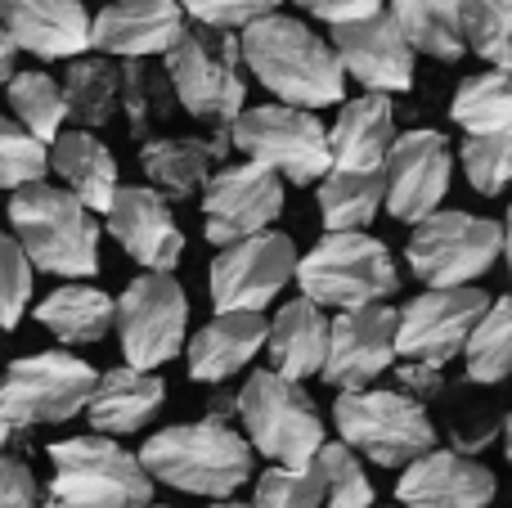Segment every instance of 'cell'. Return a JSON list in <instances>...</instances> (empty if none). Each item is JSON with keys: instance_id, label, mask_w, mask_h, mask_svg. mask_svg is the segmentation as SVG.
Wrapping results in <instances>:
<instances>
[{"instance_id": "cell-46", "label": "cell", "mask_w": 512, "mask_h": 508, "mask_svg": "<svg viewBox=\"0 0 512 508\" xmlns=\"http://www.w3.org/2000/svg\"><path fill=\"white\" fill-rule=\"evenodd\" d=\"M18 50H23V45H18L14 36L5 32V45H0V72H5V77H18V72H14V59H18Z\"/></svg>"}, {"instance_id": "cell-16", "label": "cell", "mask_w": 512, "mask_h": 508, "mask_svg": "<svg viewBox=\"0 0 512 508\" xmlns=\"http://www.w3.org/2000/svg\"><path fill=\"white\" fill-rule=\"evenodd\" d=\"M400 356V315L391 306H355L333 320V342H328V365L324 378L342 392L364 387Z\"/></svg>"}, {"instance_id": "cell-5", "label": "cell", "mask_w": 512, "mask_h": 508, "mask_svg": "<svg viewBox=\"0 0 512 508\" xmlns=\"http://www.w3.org/2000/svg\"><path fill=\"white\" fill-rule=\"evenodd\" d=\"M167 72L176 99L198 117V122L216 126L230 135L234 122L243 117V77H239V59H243V41H234L225 27H185L176 45L167 54Z\"/></svg>"}, {"instance_id": "cell-32", "label": "cell", "mask_w": 512, "mask_h": 508, "mask_svg": "<svg viewBox=\"0 0 512 508\" xmlns=\"http://www.w3.org/2000/svg\"><path fill=\"white\" fill-rule=\"evenodd\" d=\"M450 117L463 126L468 135H486V131H504L512 126V68H495L468 77L454 90Z\"/></svg>"}, {"instance_id": "cell-30", "label": "cell", "mask_w": 512, "mask_h": 508, "mask_svg": "<svg viewBox=\"0 0 512 508\" xmlns=\"http://www.w3.org/2000/svg\"><path fill=\"white\" fill-rule=\"evenodd\" d=\"M391 14L405 27L409 45L432 54V59L454 63L468 50V14H463V0H396Z\"/></svg>"}, {"instance_id": "cell-47", "label": "cell", "mask_w": 512, "mask_h": 508, "mask_svg": "<svg viewBox=\"0 0 512 508\" xmlns=\"http://www.w3.org/2000/svg\"><path fill=\"white\" fill-rule=\"evenodd\" d=\"M504 257H508V270H512V207H508V225H504Z\"/></svg>"}, {"instance_id": "cell-41", "label": "cell", "mask_w": 512, "mask_h": 508, "mask_svg": "<svg viewBox=\"0 0 512 508\" xmlns=\"http://www.w3.org/2000/svg\"><path fill=\"white\" fill-rule=\"evenodd\" d=\"M319 473H324L328 508H373V486L364 477L360 459L351 455V446H324L315 455Z\"/></svg>"}, {"instance_id": "cell-10", "label": "cell", "mask_w": 512, "mask_h": 508, "mask_svg": "<svg viewBox=\"0 0 512 508\" xmlns=\"http://www.w3.org/2000/svg\"><path fill=\"white\" fill-rule=\"evenodd\" d=\"M333 423L346 437V446L387 468L414 464L436 441V428L423 414V405L400 392H364V387H351V392L337 396Z\"/></svg>"}, {"instance_id": "cell-44", "label": "cell", "mask_w": 512, "mask_h": 508, "mask_svg": "<svg viewBox=\"0 0 512 508\" xmlns=\"http://www.w3.org/2000/svg\"><path fill=\"white\" fill-rule=\"evenodd\" d=\"M0 508H45L41 504V486L27 473V464L5 459L0 464Z\"/></svg>"}, {"instance_id": "cell-14", "label": "cell", "mask_w": 512, "mask_h": 508, "mask_svg": "<svg viewBox=\"0 0 512 508\" xmlns=\"http://www.w3.org/2000/svg\"><path fill=\"white\" fill-rule=\"evenodd\" d=\"M297 248L288 234L261 230L239 239L212 261V306L216 311H265L297 279Z\"/></svg>"}, {"instance_id": "cell-36", "label": "cell", "mask_w": 512, "mask_h": 508, "mask_svg": "<svg viewBox=\"0 0 512 508\" xmlns=\"http://www.w3.org/2000/svg\"><path fill=\"white\" fill-rule=\"evenodd\" d=\"M171 72H153L144 68V59H131L122 68V104H126V117H131V135L144 140L153 122H162L171 108Z\"/></svg>"}, {"instance_id": "cell-33", "label": "cell", "mask_w": 512, "mask_h": 508, "mask_svg": "<svg viewBox=\"0 0 512 508\" xmlns=\"http://www.w3.org/2000/svg\"><path fill=\"white\" fill-rule=\"evenodd\" d=\"M63 90H68L72 122L104 126L113 117L117 99H122V68H113L108 59H72Z\"/></svg>"}, {"instance_id": "cell-15", "label": "cell", "mask_w": 512, "mask_h": 508, "mask_svg": "<svg viewBox=\"0 0 512 508\" xmlns=\"http://www.w3.org/2000/svg\"><path fill=\"white\" fill-rule=\"evenodd\" d=\"M490 311V297L481 288H427L423 297L400 311V356L445 365L450 356L468 351L481 315Z\"/></svg>"}, {"instance_id": "cell-12", "label": "cell", "mask_w": 512, "mask_h": 508, "mask_svg": "<svg viewBox=\"0 0 512 508\" xmlns=\"http://www.w3.org/2000/svg\"><path fill=\"white\" fill-rule=\"evenodd\" d=\"M189 324L185 288L171 279V270H144L117 302V333L131 365L158 369L171 356H180Z\"/></svg>"}, {"instance_id": "cell-17", "label": "cell", "mask_w": 512, "mask_h": 508, "mask_svg": "<svg viewBox=\"0 0 512 508\" xmlns=\"http://www.w3.org/2000/svg\"><path fill=\"white\" fill-rule=\"evenodd\" d=\"M333 45L346 63V77H355L360 86L382 95H400L414 86V45L391 9L333 27Z\"/></svg>"}, {"instance_id": "cell-42", "label": "cell", "mask_w": 512, "mask_h": 508, "mask_svg": "<svg viewBox=\"0 0 512 508\" xmlns=\"http://www.w3.org/2000/svg\"><path fill=\"white\" fill-rule=\"evenodd\" d=\"M32 266L27 248L18 239L0 243V302H5V329H14L23 320L27 302H32Z\"/></svg>"}, {"instance_id": "cell-9", "label": "cell", "mask_w": 512, "mask_h": 508, "mask_svg": "<svg viewBox=\"0 0 512 508\" xmlns=\"http://www.w3.org/2000/svg\"><path fill=\"white\" fill-rule=\"evenodd\" d=\"M234 149L274 167L292 185H310L333 171V135L301 104H261L243 108L234 122Z\"/></svg>"}, {"instance_id": "cell-39", "label": "cell", "mask_w": 512, "mask_h": 508, "mask_svg": "<svg viewBox=\"0 0 512 508\" xmlns=\"http://www.w3.org/2000/svg\"><path fill=\"white\" fill-rule=\"evenodd\" d=\"M45 167H54V158L45 153V140L27 131L18 117H9L0 126V180L9 189H23V185L45 180Z\"/></svg>"}, {"instance_id": "cell-20", "label": "cell", "mask_w": 512, "mask_h": 508, "mask_svg": "<svg viewBox=\"0 0 512 508\" xmlns=\"http://www.w3.org/2000/svg\"><path fill=\"white\" fill-rule=\"evenodd\" d=\"M185 0H113L95 14V50L122 59L167 54L185 36Z\"/></svg>"}, {"instance_id": "cell-19", "label": "cell", "mask_w": 512, "mask_h": 508, "mask_svg": "<svg viewBox=\"0 0 512 508\" xmlns=\"http://www.w3.org/2000/svg\"><path fill=\"white\" fill-rule=\"evenodd\" d=\"M108 234L140 261L144 270H176L185 257V234L158 189L126 185L108 207Z\"/></svg>"}, {"instance_id": "cell-50", "label": "cell", "mask_w": 512, "mask_h": 508, "mask_svg": "<svg viewBox=\"0 0 512 508\" xmlns=\"http://www.w3.org/2000/svg\"><path fill=\"white\" fill-rule=\"evenodd\" d=\"M149 508H153V504H149Z\"/></svg>"}, {"instance_id": "cell-2", "label": "cell", "mask_w": 512, "mask_h": 508, "mask_svg": "<svg viewBox=\"0 0 512 508\" xmlns=\"http://www.w3.org/2000/svg\"><path fill=\"white\" fill-rule=\"evenodd\" d=\"M140 459L158 482L189 495H212V500L234 495L252 477V446L216 414L203 423L162 428L158 437L144 441Z\"/></svg>"}, {"instance_id": "cell-31", "label": "cell", "mask_w": 512, "mask_h": 508, "mask_svg": "<svg viewBox=\"0 0 512 508\" xmlns=\"http://www.w3.org/2000/svg\"><path fill=\"white\" fill-rule=\"evenodd\" d=\"M387 203V171L333 167L319 185V212L328 230H364Z\"/></svg>"}, {"instance_id": "cell-3", "label": "cell", "mask_w": 512, "mask_h": 508, "mask_svg": "<svg viewBox=\"0 0 512 508\" xmlns=\"http://www.w3.org/2000/svg\"><path fill=\"white\" fill-rule=\"evenodd\" d=\"M95 207H86L72 189H54L45 180L14 189L9 221L14 239L27 248L36 270H50L63 279H86L99 270V225Z\"/></svg>"}, {"instance_id": "cell-48", "label": "cell", "mask_w": 512, "mask_h": 508, "mask_svg": "<svg viewBox=\"0 0 512 508\" xmlns=\"http://www.w3.org/2000/svg\"><path fill=\"white\" fill-rule=\"evenodd\" d=\"M508 459H512V414H508Z\"/></svg>"}, {"instance_id": "cell-4", "label": "cell", "mask_w": 512, "mask_h": 508, "mask_svg": "<svg viewBox=\"0 0 512 508\" xmlns=\"http://www.w3.org/2000/svg\"><path fill=\"white\" fill-rule=\"evenodd\" d=\"M54 482L45 508H149L153 486L144 459L126 455L108 432L54 441Z\"/></svg>"}, {"instance_id": "cell-25", "label": "cell", "mask_w": 512, "mask_h": 508, "mask_svg": "<svg viewBox=\"0 0 512 508\" xmlns=\"http://www.w3.org/2000/svg\"><path fill=\"white\" fill-rule=\"evenodd\" d=\"M328 342H333V324L324 320L315 297H297L288 302L279 315L270 320V365L279 369L283 378H310V374H324L328 365Z\"/></svg>"}, {"instance_id": "cell-18", "label": "cell", "mask_w": 512, "mask_h": 508, "mask_svg": "<svg viewBox=\"0 0 512 508\" xmlns=\"http://www.w3.org/2000/svg\"><path fill=\"white\" fill-rule=\"evenodd\" d=\"M450 189V144L441 131H405L387 158V212L396 221H427Z\"/></svg>"}, {"instance_id": "cell-6", "label": "cell", "mask_w": 512, "mask_h": 508, "mask_svg": "<svg viewBox=\"0 0 512 508\" xmlns=\"http://www.w3.org/2000/svg\"><path fill=\"white\" fill-rule=\"evenodd\" d=\"M297 284L319 306L355 311V306L387 302L400 288L396 261L373 234L364 230H328L315 248L301 257Z\"/></svg>"}, {"instance_id": "cell-28", "label": "cell", "mask_w": 512, "mask_h": 508, "mask_svg": "<svg viewBox=\"0 0 512 508\" xmlns=\"http://www.w3.org/2000/svg\"><path fill=\"white\" fill-rule=\"evenodd\" d=\"M54 171L63 176V185L95 212H108L117 198V158L95 140L90 131H63L54 140Z\"/></svg>"}, {"instance_id": "cell-7", "label": "cell", "mask_w": 512, "mask_h": 508, "mask_svg": "<svg viewBox=\"0 0 512 508\" xmlns=\"http://www.w3.org/2000/svg\"><path fill=\"white\" fill-rule=\"evenodd\" d=\"M95 387L99 374L68 351H41V356L14 360L5 374V396H0L5 437H18L36 423H68L72 414L90 410Z\"/></svg>"}, {"instance_id": "cell-38", "label": "cell", "mask_w": 512, "mask_h": 508, "mask_svg": "<svg viewBox=\"0 0 512 508\" xmlns=\"http://www.w3.org/2000/svg\"><path fill=\"white\" fill-rule=\"evenodd\" d=\"M463 167L477 194H504V185H512V126L504 131H486V135H468L463 144Z\"/></svg>"}, {"instance_id": "cell-22", "label": "cell", "mask_w": 512, "mask_h": 508, "mask_svg": "<svg viewBox=\"0 0 512 508\" xmlns=\"http://www.w3.org/2000/svg\"><path fill=\"white\" fill-rule=\"evenodd\" d=\"M5 32L36 59H77L95 45V18L81 0H0Z\"/></svg>"}, {"instance_id": "cell-43", "label": "cell", "mask_w": 512, "mask_h": 508, "mask_svg": "<svg viewBox=\"0 0 512 508\" xmlns=\"http://www.w3.org/2000/svg\"><path fill=\"white\" fill-rule=\"evenodd\" d=\"M279 5L283 0H185L189 18H198L207 27H225V32L248 27L265 14H279Z\"/></svg>"}, {"instance_id": "cell-8", "label": "cell", "mask_w": 512, "mask_h": 508, "mask_svg": "<svg viewBox=\"0 0 512 508\" xmlns=\"http://www.w3.org/2000/svg\"><path fill=\"white\" fill-rule=\"evenodd\" d=\"M239 419L252 432V446L274 464H315L324 450V423H319L310 396L297 387V378H283L279 369H261L239 392Z\"/></svg>"}, {"instance_id": "cell-23", "label": "cell", "mask_w": 512, "mask_h": 508, "mask_svg": "<svg viewBox=\"0 0 512 508\" xmlns=\"http://www.w3.org/2000/svg\"><path fill=\"white\" fill-rule=\"evenodd\" d=\"M333 167L346 171H387V158L396 149V113L382 90L351 99L333 122Z\"/></svg>"}, {"instance_id": "cell-11", "label": "cell", "mask_w": 512, "mask_h": 508, "mask_svg": "<svg viewBox=\"0 0 512 508\" xmlns=\"http://www.w3.org/2000/svg\"><path fill=\"white\" fill-rule=\"evenodd\" d=\"M499 252H504V225L499 221L468 212H432L427 221L414 225L409 266L427 288H459L486 275Z\"/></svg>"}, {"instance_id": "cell-35", "label": "cell", "mask_w": 512, "mask_h": 508, "mask_svg": "<svg viewBox=\"0 0 512 508\" xmlns=\"http://www.w3.org/2000/svg\"><path fill=\"white\" fill-rule=\"evenodd\" d=\"M512 374V297L490 302L477 333L468 342V378L472 383H504Z\"/></svg>"}, {"instance_id": "cell-1", "label": "cell", "mask_w": 512, "mask_h": 508, "mask_svg": "<svg viewBox=\"0 0 512 508\" xmlns=\"http://www.w3.org/2000/svg\"><path fill=\"white\" fill-rule=\"evenodd\" d=\"M239 41H243V63L252 68V77L270 95H279L283 104H301V108L342 104L346 95L342 54L324 36L310 32L306 23H297L288 14H265L243 27Z\"/></svg>"}, {"instance_id": "cell-45", "label": "cell", "mask_w": 512, "mask_h": 508, "mask_svg": "<svg viewBox=\"0 0 512 508\" xmlns=\"http://www.w3.org/2000/svg\"><path fill=\"white\" fill-rule=\"evenodd\" d=\"M306 14L324 18L328 27H342V23H360V18L369 14H382L387 9V0H297Z\"/></svg>"}, {"instance_id": "cell-37", "label": "cell", "mask_w": 512, "mask_h": 508, "mask_svg": "<svg viewBox=\"0 0 512 508\" xmlns=\"http://www.w3.org/2000/svg\"><path fill=\"white\" fill-rule=\"evenodd\" d=\"M468 45L495 68H512V0H463Z\"/></svg>"}, {"instance_id": "cell-34", "label": "cell", "mask_w": 512, "mask_h": 508, "mask_svg": "<svg viewBox=\"0 0 512 508\" xmlns=\"http://www.w3.org/2000/svg\"><path fill=\"white\" fill-rule=\"evenodd\" d=\"M9 108L41 140H59L63 122L72 117L68 90L54 77H45V72H18V77H9Z\"/></svg>"}, {"instance_id": "cell-49", "label": "cell", "mask_w": 512, "mask_h": 508, "mask_svg": "<svg viewBox=\"0 0 512 508\" xmlns=\"http://www.w3.org/2000/svg\"><path fill=\"white\" fill-rule=\"evenodd\" d=\"M212 508H248V504H212Z\"/></svg>"}, {"instance_id": "cell-29", "label": "cell", "mask_w": 512, "mask_h": 508, "mask_svg": "<svg viewBox=\"0 0 512 508\" xmlns=\"http://www.w3.org/2000/svg\"><path fill=\"white\" fill-rule=\"evenodd\" d=\"M36 320L68 347H86V342H99L117 324V302L99 288L63 284L36 306Z\"/></svg>"}, {"instance_id": "cell-21", "label": "cell", "mask_w": 512, "mask_h": 508, "mask_svg": "<svg viewBox=\"0 0 512 508\" xmlns=\"http://www.w3.org/2000/svg\"><path fill=\"white\" fill-rule=\"evenodd\" d=\"M396 495L405 508H486L495 500V477H490V468L463 455L427 450L414 464H405Z\"/></svg>"}, {"instance_id": "cell-26", "label": "cell", "mask_w": 512, "mask_h": 508, "mask_svg": "<svg viewBox=\"0 0 512 508\" xmlns=\"http://www.w3.org/2000/svg\"><path fill=\"white\" fill-rule=\"evenodd\" d=\"M234 135L216 131V135H180V140H149L140 149L144 176L171 198H189L198 185L212 180V167L230 153Z\"/></svg>"}, {"instance_id": "cell-13", "label": "cell", "mask_w": 512, "mask_h": 508, "mask_svg": "<svg viewBox=\"0 0 512 508\" xmlns=\"http://www.w3.org/2000/svg\"><path fill=\"white\" fill-rule=\"evenodd\" d=\"M283 212V176L265 162H239L221 167L207 180L203 194V234L216 248H230L239 239L270 230V221Z\"/></svg>"}, {"instance_id": "cell-27", "label": "cell", "mask_w": 512, "mask_h": 508, "mask_svg": "<svg viewBox=\"0 0 512 508\" xmlns=\"http://www.w3.org/2000/svg\"><path fill=\"white\" fill-rule=\"evenodd\" d=\"M162 378H153L149 369L140 365H126V369H113V374L99 378L95 396H90V428L108 432V437H126V432L144 428L153 414L162 410Z\"/></svg>"}, {"instance_id": "cell-40", "label": "cell", "mask_w": 512, "mask_h": 508, "mask_svg": "<svg viewBox=\"0 0 512 508\" xmlns=\"http://www.w3.org/2000/svg\"><path fill=\"white\" fill-rule=\"evenodd\" d=\"M319 500H328L319 464H301V468L283 464V468H270L256 482L252 508H319Z\"/></svg>"}, {"instance_id": "cell-24", "label": "cell", "mask_w": 512, "mask_h": 508, "mask_svg": "<svg viewBox=\"0 0 512 508\" xmlns=\"http://www.w3.org/2000/svg\"><path fill=\"white\" fill-rule=\"evenodd\" d=\"M265 342H270V324L261 320V311H216V320L189 342V374L198 383H225Z\"/></svg>"}]
</instances>
